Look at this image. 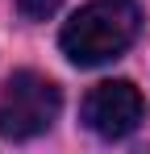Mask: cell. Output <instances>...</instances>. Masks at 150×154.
<instances>
[{
    "label": "cell",
    "mask_w": 150,
    "mask_h": 154,
    "mask_svg": "<svg viewBox=\"0 0 150 154\" xmlns=\"http://www.w3.org/2000/svg\"><path fill=\"white\" fill-rule=\"evenodd\" d=\"M142 29V8L133 0H92L58 33V46L75 67H100L133 46Z\"/></svg>",
    "instance_id": "cell-1"
},
{
    "label": "cell",
    "mask_w": 150,
    "mask_h": 154,
    "mask_svg": "<svg viewBox=\"0 0 150 154\" xmlns=\"http://www.w3.org/2000/svg\"><path fill=\"white\" fill-rule=\"evenodd\" d=\"M58 108H63V92L54 79L38 71H17L0 92V137L8 142L38 137L58 121Z\"/></svg>",
    "instance_id": "cell-2"
},
{
    "label": "cell",
    "mask_w": 150,
    "mask_h": 154,
    "mask_svg": "<svg viewBox=\"0 0 150 154\" xmlns=\"http://www.w3.org/2000/svg\"><path fill=\"white\" fill-rule=\"evenodd\" d=\"M142 117H146V100L129 79H104L83 96V125L108 142L129 137L142 125Z\"/></svg>",
    "instance_id": "cell-3"
},
{
    "label": "cell",
    "mask_w": 150,
    "mask_h": 154,
    "mask_svg": "<svg viewBox=\"0 0 150 154\" xmlns=\"http://www.w3.org/2000/svg\"><path fill=\"white\" fill-rule=\"evenodd\" d=\"M58 4L63 0H17V8H21L25 21H46V17L58 13Z\"/></svg>",
    "instance_id": "cell-4"
}]
</instances>
